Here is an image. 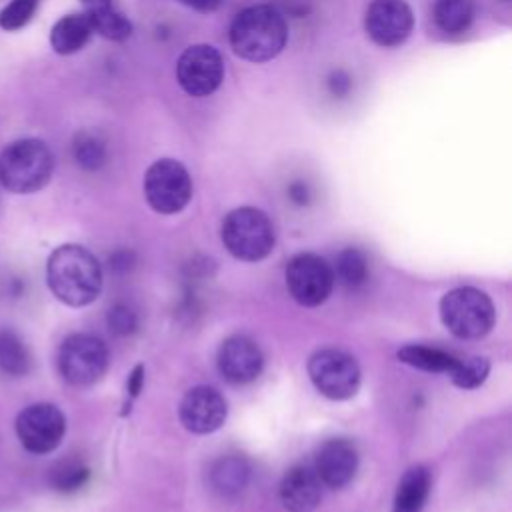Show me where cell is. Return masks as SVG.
<instances>
[{
  "mask_svg": "<svg viewBox=\"0 0 512 512\" xmlns=\"http://www.w3.org/2000/svg\"><path fill=\"white\" fill-rule=\"evenodd\" d=\"M216 364L226 382L248 384L260 376L264 356L252 338L236 334L220 344Z\"/></svg>",
  "mask_w": 512,
  "mask_h": 512,
  "instance_id": "obj_14",
  "label": "cell"
},
{
  "mask_svg": "<svg viewBox=\"0 0 512 512\" xmlns=\"http://www.w3.org/2000/svg\"><path fill=\"white\" fill-rule=\"evenodd\" d=\"M430 492L428 468L416 464L404 472L394 494L392 512H422Z\"/></svg>",
  "mask_w": 512,
  "mask_h": 512,
  "instance_id": "obj_18",
  "label": "cell"
},
{
  "mask_svg": "<svg viewBox=\"0 0 512 512\" xmlns=\"http://www.w3.org/2000/svg\"><path fill=\"white\" fill-rule=\"evenodd\" d=\"M358 452L356 446L346 438L326 440L316 452V476L326 486L340 490L356 474Z\"/></svg>",
  "mask_w": 512,
  "mask_h": 512,
  "instance_id": "obj_15",
  "label": "cell"
},
{
  "mask_svg": "<svg viewBox=\"0 0 512 512\" xmlns=\"http://www.w3.org/2000/svg\"><path fill=\"white\" fill-rule=\"evenodd\" d=\"M54 172V154L40 138H20L0 152V184L12 194L42 190Z\"/></svg>",
  "mask_w": 512,
  "mask_h": 512,
  "instance_id": "obj_3",
  "label": "cell"
},
{
  "mask_svg": "<svg viewBox=\"0 0 512 512\" xmlns=\"http://www.w3.org/2000/svg\"><path fill=\"white\" fill-rule=\"evenodd\" d=\"M130 266H132V252H128V250H118L116 254L110 256V268L124 272V270H128Z\"/></svg>",
  "mask_w": 512,
  "mask_h": 512,
  "instance_id": "obj_34",
  "label": "cell"
},
{
  "mask_svg": "<svg viewBox=\"0 0 512 512\" xmlns=\"http://www.w3.org/2000/svg\"><path fill=\"white\" fill-rule=\"evenodd\" d=\"M280 502L288 512H314L320 504V478L308 466H292L280 482Z\"/></svg>",
  "mask_w": 512,
  "mask_h": 512,
  "instance_id": "obj_16",
  "label": "cell"
},
{
  "mask_svg": "<svg viewBox=\"0 0 512 512\" xmlns=\"http://www.w3.org/2000/svg\"><path fill=\"white\" fill-rule=\"evenodd\" d=\"M80 2L84 4L86 10H90V8H98V6H104V4H112L116 0H80Z\"/></svg>",
  "mask_w": 512,
  "mask_h": 512,
  "instance_id": "obj_35",
  "label": "cell"
},
{
  "mask_svg": "<svg viewBox=\"0 0 512 512\" xmlns=\"http://www.w3.org/2000/svg\"><path fill=\"white\" fill-rule=\"evenodd\" d=\"M504 2H508V0H504Z\"/></svg>",
  "mask_w": 512,
  "mask_h": 512,
  "instance_id": "obj_36",
  "label": "cell"
},
{
  "mask_svg": "<svg viewBox=\"0 0 512 512\" xmlns=\"http://www.w3.org/2000/svg\"><path fill=\"white\" fill-rule=\"evenodd\" d=\"M250 480V466L242 456H222L208 468V486L220 498L238 496Z\"/></svg>",
  "mask_w": 512,
  "mask_h": 512,
  "instance_id": "obj_17",
  "label": "cell"
},
{
  "mask_svg": "<svg viewBox=\"0 0 512 512\" xmlns=\"http://www.w3.org/2000/svg\"><path fill=\"white\" fill-rule=\"evenodd\" d=\"M38 2L40 0H10L0 10V28L6 32L24 28L32 20V16L38 8Z\"/></svg>",
  "mask_w": 512,
  "mask_h": 512,
  "instance_id": "obj_28",
  "label": "cell"
},
{
  "mask_svg": "<svg viewBox=\"0 0 512 512\" xmlns=\"http://www.w3.org/2000/svg\"><path fill=\"white\" fill-rule=\"evenodd\" d=\"M440 318L446 330L456 338L480 340L492 330L496 312L486 292L472 286H460L442 296Z\"/></svg>",
  "mask_w": 512,
  "mask_h": 512,
  "instance_id": "obj_4",
  "label": "cell"
},
{
  "mask_svg": "<svg viewBox=\"0 0 512 512\" xmlns=\"http://www.w3.org/2000/svg\"><path fill=\"white\" fill-rule=\"evenodd\" d=\"M396 356L400 362L412 368L434 372V374H450V370L458 360V356H454L452 352H446L434 346H424V344H406L398 350Z\"/></svg>",
  "mask_w": 512,
  "mask_h": 512,
  "instance_id": "obj_20",
  "label": "cell"
},
{
  "mask_svg": "<svg viewBox=\"0 0 512 512\" xmlns=\"http://www.w3.org/2000/svg\"><path fill=\"white\" fill-rule=\"evenodd\" d=\"M14 430L24 450L48 454L60 446L66 434V416L56 404L34 402L18 412Z\"/></svg>",
  "mask_w": 512,
  "mask_h": 512,
  "instance_id": "obj_9",
  "label": "cell"
},
{
  "mask_svg": "<svg viewBox=\"0 0 512 512\" xmlns=\"http://www.w3.org/2000/svg\"><path fill=\"white\" fill-rule=\"evenodd\" d=\"M220 236L226 250L242 262L264 260L276 242L270 218L252 206H242L228 212L222 222Z\"/></svg>",
  "mask_w": 512,
  "mask_h": 512,
  "instance_id": "obj_5",
  "label": "cell"
},
{
  "mask_svg": "<svg viewBox=\"0 0 512 512\" xmlns=\"http://www.w3.org/2000/svg\"><path fill=\"white\" fill-rule=\"evenodd\" d=\"M30 352L22 338L10 330H0V372L8 376H24L30 370Z\"/></svg>",
  "mask_w": 512,
  "mask_h": 512,
  "instance_id": "obj_23",
  "label": "cell"
},
{
  "mask_svg": "<svg viewBox=\"0 0 512 512\" xmlns=\"http://www.w3.org/2000/svg\"><path fill=\"white\" fill-rule=\"evenodd\" d=\"M178 416L188 432L210 434L222 428L226 422L228 404L216 388L194 386L182 396Z\"/></svg>",
  "mask_w": 512,
  "mask_h": 512,
  "instance_id": "obj_13",
  "label": "cell"
},
{
  "mask_svg": "<svg viewBox=\"0 0 512 512\" xmlns=\"http://www.w3.org/2000/svg\"><path fill=\"white\" fill-rule=\"evenodd\" d=\"M142 386H144V366L136 364L126 380V394L130 396V402L142 392Z\"/></svg>",
  "mask_w": 512,
  "mask_h": 512,
  "instance_id": "obj_31",
  "label": "cell"
},
{
  "mask_svg": "<svg viewBox=\"0 0 512 512\" xmlns=\"http://www.w3.org/2000/svg\"><path fill=\"white\" fill-rule=\"evenodd\" d=\"M434 24L444 34H462L474 20L472 0H434Z\"/></svg>",
  "mask_w": 512,
  "mask_h": 512,
  "instance_id": "obj_22",
  "label": "cell"
},
{
  "mask_svg": "<svg viewBox=\"0 0 512 512\" xmlns=\"http://www.w3.org/2000/svg\"><path fill=\"white\" fill-rule=\"evenodd\" d=\"M74 160L84 170H98L106 162V146L94 132H80L72 144Z\"/></svg>",
  "mask_w": 512,
  "mask_h": 512,
  "instance_id": "obj_27",
  "label": "cell"
},
{
  "mask_svg": "<svg viewBox=\"0 0 512 512\" xmlns=\"http://www.w3.org/2000/svg\"><path fill=\"white\" fill-rule=\"evenodd\" d=\"M288 40L284 16L270 4L244 8L230 24V46L236 56L248 62L276 58Z\"/></svg>",
  "mask_w": 512,
  "mask_h": 512,
  "instance_id": "obj_2",
  "label": "cell"
},
{
  "mask_svg": "<svg viewBox=\"0 0 512 512\" xmlns=\"http://www.w3.org/2000/svg\"><path fill=\"white\" fill-rule=\"evenodd\" d=\"M490 372V362L484 356H458L454 368L450 370L452 384L462 390H474L484 384Z\"/></svg>",
  "mask_w": 512,
  "mask_h": 512,
  "instance_id": "obj_25",
  "label": "cell"
},
{
  "mask_svg": "<svg viewBox=\"0 0 512 512\" xmlns=\"http://www.w3.org/2000/svg\"><path fill=\"white\" fill-rule=\"evenodd\" d=\"M84 14L92 26V32L100 34L102 38L122 42V40L130 38V34H132V24L122 14V10L118 8L116 2L84 10Z\"/></svg>",
  "mask_w": 512,
  "mask_h": 512,
  "instance_id": "obj_21",
  "label": "cell"
},
{
  "mask_svg": "<svg viewBox=\"0 0 512 512\" xmlns=\"http://www.w3.org/2000/svg\"><path fill=\"white\" fill-rule=\"evenodd\" d=\"M288 196L298 206H306L310 202V190H308V186L304 182H292L288 186Z\"/></svg>",
  "mask_w": 512,
  "mask_h": 512,
  "instance_id": "obj_32",
  "label": "cell"
},
{
  "mask_svg": "<svg viewBox=\"0 0 512 512\" xmlns=\"http://www.w3.org/2000/svg\"><path fill=\"white\" fill-rule=\"evenodd\" d=\"M334 272L346 288L356 290L368 280V260L358 248H344L336 256Z\"/></svg>",
  "mask_w": 512,
  "mask_h": 512,
  "instance_id": "obj_24",
  "label": "cell"
},
{
  "mask_svg": "<svg viewBox=\"0 0 512 512\" xmlns=\"http://www.w3.org/2000/svg\"><path fill=\"white\" fill-rule=\"evenodd\" d=\"M46 284L62 304L88 306L102 292L100 262L80 244H62L46 260Z\"/></svg>",
  "mask_w": 512,
  "mask_h": 512,
  "instance_id": "obj_1",
  "label": "cell"
},
{
  "mask_svg": "<svg viewBox=\"0 0 512 512\" xmlns=\"http://www.w3.org/2000/svg\"><path fill=\"white\" fill-rule=\"evenodd\" d=\"M350 76L344 72V70H334L330 76H328V88L330 92L336 96V98H344L348 92H350Z\"/></svg>",
  "mask_w": 512,
  "mask_h": 512,
  "instance_id": "obj_30",
  "label": "cell"
},
{
  "mask_svg": "<svg viewBox=\"0 0 512 512\" xmlns=\"http://www.w3.org/2000/svg\"><path fill=\"white\" fill-rule=\"evenodd\" d=\"M370 40L382 48L400 46L414 28V14L406 0H372L364 14Z\"/></svg>",
  "mask_w": 512,
  "mask_h": 512,
  "instance_id": "obj_12",
  "label": "cell"
},
{
  "mask_svg": "<svg viewBox=\"0 0 512 512\" xmlns=\"http://www.w3.org/2000/svg\"><path fill=\"white\" fill-rule=\"evenodd\" d=\"M90 478V470L84 462L80 460H62L52 468L50 474V484L54 490L70 494L80 490Z\"/></svg>",
  "mask_w": 512,
  "mask_h": 512,
  "instance_id": "obj_26",
  "label": "cell"
},
{
  "mask_svg": "<svg viewBox=\"0 0 512 512\" xmlns=\"http://www.w3.org/2000/svg\"><path fill=\"white\" fill-rule=\"evenodd\" d=\"M308 376L314 388L330 400L352 398L360 386L358 362L336 348L316 350L308 360Z\"/></svg>",
  "mask_w": 512,
  "mask_h": 512,
  "instance_id": "obj_8",
  "label": "cell"
},
{
  "mask_svg": "<svg viewBox=\"0 0 512 512\" xmlns=\"http://www.w3.org/2000/svg\"><path fill=\"white\" fill-rule=\"evenodd\" d=\"M56 364L68 384L90 386L98 382L108 368V348L94 334H70L58 348Z\"/></svg>",
  "mask_w": 512,
  "mask_h": 512,
  "instance_id": "obj_6",
  "label": "cell"
},
{
  "mask_svg": "<svg viewBox=\"0 0 512 512\" xmlns=\"http://www.w3.org/2000/svg\"><path fill=\"white\" fill-rule=\"evenodd\" d=\"M176 78L186 94L194 98L210 96L224 80V60L210 44L188 46L176 62Z\"/></svg>",
  "mask_w": 512,
  "mask_h": 512,
  "instance_id": "obj_11",
  "label": "cell"
},
{
  "mask_svg": "<svg viewBox=\"0 0 512 512\" xmlns=\"http://www.w3.org/2000/svg\"><path fill=\"white\" fill-rule=\"evenodd\" d=\"M92 34L86 14H66L50 30V46L56 54L68 56L84 48Z\"/></svg>",
  "mask_w": 512,
  "mask_h": 512,
  "instance_id": "obj_19",
  "label": "cell"
},
{
  "mask_svg": "<svg viewBox=\"0 0 512 512\" xmlns=\"http://www.w3.org/2000/svg\"><path fill=\"white\" fill-rule=\"evenodd\" d=\"M334 286L332 266L312 252H300L286 264V288L290 296L306 308L322 304Z\"/></svg>",
  "mask_w": 512,
  "mask_h": 512,
  "instance_id": "obj_10",
  "label": "cell"
},
{
  "mask_svg": "<svg viewBox=\"0 0 512 512\" xmlns=\"http://www.w3.org/2000/svg\"><path fill=\"white\" fill-rule=\"evenodd\" d=\"M106 322H108L110 332L116 334V336H130L138 328L136 312L124 302H118L108 310Z\"/></svg>",
  "mask_w": 512,
  "mask_h": 512,
  "instance_id": "obj_29",
  "label": "cell"
},
{
  "mask_svg": "<svg viewBox=\"0 0 512 512\" xmlns=\"http://www.w3.org/2000/svg\"><path fill=\"white\" fill-rule=\"evenodd\" d=\"M178 2L184 4V6H188V8H192V10L204 12V14L218 10L220 4H222V0H178Z\"/></svg>",
  "mask_w": 512,
  "mask_h": 512,
  "instance_id": "obj_33",
  "label": "cell"
},
{
  "mask_svg": "<svg viewBox=\"0 0 512 512\" xmlns=\"http://www.w3.org/2000/svg\"><path fill=\"white\" fill-rule=\"evenodd\" d=\"M144 196L154 212L176 214L192 198V178L178 160L160 158L144 174Z\"/></svg>",
  "mask_w": 512,
  "mask_h": 512,
  "instance_id": "obj_7",
  "label": "cell"
}]
</instances>
